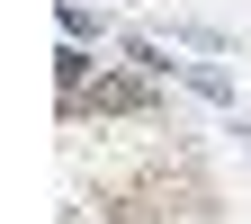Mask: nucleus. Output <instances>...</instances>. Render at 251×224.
I'll list each match as a JSON object with an SVG mask.
<instances>
[{"label":"nucleus","mask_w":251,"mask_h":224,"mask_svg":"<svg viewBox=\"0 0 251 224\" xmlns=\"http://www.w3.org/2000/svg\"><path fill=\"white\" fill-rule=\"evenodd\" d=\"M81 108H99V117H126V108H144V90H135V81H99V99H81Z\"/></svg>","instance_id":"obj_1"}]
</instances>
